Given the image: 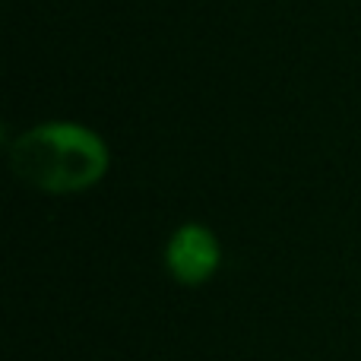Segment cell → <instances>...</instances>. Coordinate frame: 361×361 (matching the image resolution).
<instances>
[{
  "instance_id": "obj_1",
  "label": "cell",
  "mask_w": 361,
  "mask_h": 361,
  "mask_svg": "<svg viewBox=\"0 0 361 361\" xmlns=\"http://www.w3.org/2000/svg\"><path fill=\"white\" fill-rule=\"evenodd\" d=\"M10 162L23 180L51 193H73L95 184L108 169L102 137L80 124H42L13 143Z\"/></svg>"
},
{
  "instance_id": "obj_2",
  "label": "cell",
  "mask_w": 361,
  "mask_h": 361,
  "mask_svg": "<svg viewBox=\"0 0 361 361\" xmlns=\"http://www.w3.org/2000/svg\"><path fill=\"white\" fill-rule=\"evenodd\" d=\"M219 267V244L203 225H184L169 244V269L178 282L197 286Z\"/></svg>"
}]
</instances>
